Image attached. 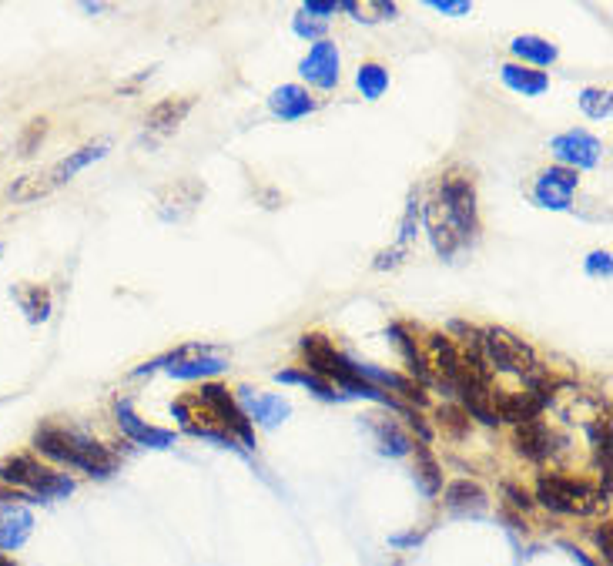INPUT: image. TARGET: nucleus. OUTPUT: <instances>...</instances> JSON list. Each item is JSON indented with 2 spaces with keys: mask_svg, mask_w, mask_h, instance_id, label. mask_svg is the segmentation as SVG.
I'll return each instance as SVG.
<instances>
[{
  "mask_svg": "<svg viewBox=\"0 0 613 566\" xmlns=\"http://www.w3.org/2000/svg\"><path fill=\"white\" fill-rule=\"evenodd\" d=\"M429 349H433V362H436V369H439L436 386H443L446 396H453L456 382H459V376H463V356L456 352V345H453V339H449L446 332H433V335H429Z\"/></svg>",
  "mask_w": 613,
  "mask_h": 566,
  "instance_id": "nucleus-13",
  "label": "nucleus"
},
{
  "mask_svg": "<svg viewBox=\"0 0 613 566\" xmlns=\"http://www.w3.org/2000/svg\"><path fill=\"white\" fill-rule=\"evenodd\" d=\"M0 486H11L31 500H64L74 493V479L67 473L37 463L34 456H11L0 463Z\"/></svg>",
  "mask_w": 613,
  "mask_h": 566,
  "instance_id": "nucleus-4",
  "label": "nucleus"
},
{
  "mask_svg": "<svg viewBox=\"0 0 613 566\" xmlns=\"http://www.w3.org/2000/svg\"><path fill=\"white\" fill-rule=\"evenodd\" d=\"M550 151H553V158L560 161V168L587 171V168H597L600 165L603 145H600L597 138H593L590 131L573 128V131L557 134V138L550 141Z\"/></svg>",
  "mask_w": 613,
  "mask_h": 566,
  "instance_id": "nucleus-9",
  "label": "nucleus"
},
{
  "mask_svg": "<svg viewBox=\"0 0 613 566\" xmlns=\"http://www.w3.org/2000/svg\"><path fill=\"white\" fill-rule=\"evenodd\" d=\"M500 78L510 91L523 94V98H536V94H547L550 91V78L547 71H533V67H523V64H503L500 67Z\"/></svg>",
  "mask_w": 613,
  "mask_h": 566,
  "instance_id": "nucleus-23",
  "label": "nucleus"
},
{
  "mask_svg": "<svg viewBox=\"0 0 613 566\" xmlns=\"http://www.w3.org/2000/svg\"><path fill=\"white\" fill-rule=\"evenodd\" d=\"M580 108L587 118L593 121H603V118H610V111H613V101H610V91H603V88H587L580 94Z\"/></svg>",
  "mask_w": 613,
  "mask_h": 566,
  "instance_id": "nucleus-32",
  "label": "nucleus"
},
{
  "mask_svg": "<svg viewBox=\"0 0 613 566\" xmlns=\"http://www.w3.org/2000/svg\"><path fill=\"white\" fill-rule=\"evenodd\" d=\"M104 155H108V145H104V141H98V145H84V148H78V151H71L67 158H61L57 165L47 168V178H51L54 188H61V185H67V181H71L74 175H81V171L88 168V165L101 161Z\"/></svg>",
  "mask_w": 613,
  "mask_h": 566,
  "instance_id": "nucleus-19",
  "label": "nucleus"
},
{
  "mask_svg": "<svg viewBox=\"0 0 613 566\" xmlns=\"http://www.w3.org/2000/svg\"><path fill=\"white\" fill-rule=\"evenodd\" d=\"M17 302H21V309L27 312V319L34 325H41L51 319V295L41 285H27V289L17 292Z\"/></svg>",
  "mask_w": 613,
  "mask_h": 566,
  "instance_id": "nucleus-30",
  "label": "nucleus"
},
{
  "mask_svg": "<svg viewBox=\"0 0 613 566\" xmlns=\"http://www.w3.org/2000/svg\"><path fill=\"white\" fill-rule=\"evenodd\" d=\"M24 503H34L31 496L17 493L11 486H0V553L21 550L34 530V516Z\"/></svg>",
  "mask_w": 613,
  "mask_h": 566,
  "instance_id": "nucleus-8",
  "label": "nucleus"
},
{
  "mask_svg": "<svg viewBox=\"0 0 613 566\" xmlns=\"http://www.w3.org/2000/svg\"><path fill=\"white\" fill-rule=\"evenodd\" d=\"M0 252H4V245H0Z\"/></svg>",
  "mask_w": 613,
  "mask_h": 566,
  "instance_id": "nucleus-45",
  "label": "nucleus"
},
{
  "mask_svg": "<svg viewBox=\"0 0 613 566\" xmlns=\"http://www.w3.org/2000/svg\"><path fill=\"white\" fill-rule=\"evenodd\" d=\"M597 543H600L603 556H607V560H610V526H603V530L597 533Z\"/></svg>",
  "mask_w": 613,
  "mask_h": 566,
  "instance_id": "nucleus-42",
  "label": "nucleus"
},
{
  "mask_svg": "<svg viewBox=\"0 0 613 566\" xmlns=\"http://www.w3.org/2000/svg\"><path fill=\"white\" fill-rule=\"evenodd\" d=\"M513 446H516V453H520L523 459H530V463H543V459L553 453V433L547 429V422L543 419L520 422V426H516V436H513Z\"/></svg>",
  "mask_w": 613,
  "mask_h": 566,
  "instance_id": "nucleus-16",
  "label": "nucleus"
},
{
  "mask_svg": "<svg viewBox=\"0 0 613 566\" xmlns=\"http://www.w3.org/2000/svg\"><path fill=\"white\" fill-rule=\"evenodd\" d=\"M339 11H349L356 21H366V24H376L382 17H396V4H386V0H376V4H339Z\"/></svg>",
  "mask_w": 613,
  "mask_h": 566,
  "instance_id": "nucleus-33",
  "label": "nucleus"
},
{
  "mask_svg": "<svg viewBox=\"0 0 613 566\" xmlns=\"http://www.w3.org/2000/svg\"><path fill=\"white\" fill-rule=\"evenodd\" d=\"M268 108H272L275 118H282V121H299L319 108V101L309 98V91H305L302 84H282V88L272 91Z\"/></svg>",
  "mask_w": 613,
  "mask_h": 566,
  "instance_id": "nucleus-17",
  "label": "nucleus"
},
{
  "mask_svg": "<svg viewBox=\"0 0 613 566\" xmlns=\"http://www.w3.org/2000/svg\"><path fill=\"white\" fill-rule=\"evenodd\" d=\"M389 339L399 345V352L406 356V366H409V376H413L419 386H433V369H429V359L423 356V349L416 345L413 332L406 329V325H389Z\"/></svg>",
  "mask_w": 613,
  "mask_h": 566,
  "instance_id": "nucleus-18",
  "label": "nucleus"
},
{
  "mask_svg": "<svg viewBox=\"0 0 613 566\" xmlns=\"http://www.w3.org/2000/svg\"><path fill=\"white\" fill-rule=\"evenodd\" d=\"M198 402L205 406L208 412L215 416L218 426L225 429L232 439H242V443L252 449L255 446V433H252V419L245 416V409L238 406V399L228 392L225 386H218V382H205L198 392Z\"/></svg>",
  "mask_w": 613,
  "mask_h": 566,
  "instance_id": "nucleus-7",
  "label": "nucleus"
},
{
  "mask_svg": "<svg viewBox=\"0 0 613 566\" xmlns=\"http://www.w3.org/2000/svg\"><path fill=\"white\" fill-rule=\"evenodd\" d=\"M439 198H443V215L449 228L456 232L459 245L473 242L476 232H480V215H476V188L473 181L459 171H449V175L439 181Z\"/></svg>",
  "mask_w": 613,
  "mask_h": 566,
  "instance_id": "nucleus-5",
  "label": "nucleus"
},
{
  "mask_svg": "<svg viewBox=\"0 0 613 566\" xmlns=\"http://www.w3.org/2000/svg\"><path fill=\"white\" fill-rule=\"evenodd\" d=\"M587 272H590V275L610 278V252H593L590 262H587Z\"/></svg>",
  "mask_w": 613,
  "mask_h": 566,
  "instance_id": "nucleus-40",
  "label": "nucleus"
},
{
  "mask_svg": "<svg viewBox=\"0 0 613 566\" xmlns=\"http://www.w3.org/2000/svg\"><path fill=\"white\" fill-rule=\"evenodd\" d=\"M195 108V98L191 94H185V98H165V101H158L155 108L148 111V131H155V134H171L178 128V124H185L188 118V111Z\"/></svg>",
  "mask_w": 613,
  "mask_h": 566,
  "instance_id": "nucleus-20",
  "label": "nucleus"
},
{
  "mask_svg": "<svg viewBox=\"0 0 613 566\" xmlns=\"http://www.w3.org/2000/svg\"><path fill=\"white\" fill-rule=\"evenodd\" d=\"M245 406H248L245 416L262 422L268 429H275L282 419H289V412H292L289 402L282 396H265V392H245Z\"/></svg>",
  "mask_w": 613,
  "mask_h": 566,
  "instance_id": "nucleus-24",
  "label": "nucleus"
},
{
  "mask_svg": "<svg viewBox=\"0 0 613 566\" xmlns=\"http://www.w3.org/2000/svg\"><path fill=\"white\" fill-rule=\"evenodd\" d=\"M114 416H118L121 433L128 436L131 443L151 446V449H168V446H175V433H171V429H158V426H151V422H145V419L138 416V412L131 409L128 399H118V402H114Z\"/></svg>",
  "mask_w": 613,
  "mask_h": 566,
  "instance_id": "nucleus-12",
  "label": "nucleus"
},
{
  "mask_svg": "<svg viewBox=\"0 0 613 566\" xmlns=\"http://www.w3.org/2000/svg\"><path fill=\"white\" fill-rule=\"evenodd\" d=\"M402 416H406V419H409V426H413L416 433H419V443H429V439H433V429L426 426V419L419 416L416 409H409V406H406V412H402Z\"/></svg>",
  "mask_w": 613,
  "mask_h": 566,
  "instance_id": "nucleus-39",
  "label": "nucleus"
},
{
  "mask_svg": "<svg viewBox=\"0 0 613 566\" xmlns=\"http://www.w3.org/2000/svg\"><path fill=\"white\" fill-rule=\"evenodd\" d=\"M577 185H580L577 171L553 165V168H547V171H540V178H536V185H533V198H536V205H540V208L567 211L570 201H573V191H577Z\"/></svg>",
  "mask_w": 613,
  "mask_h": 566,
  "instance_id": "nucleus-11",
  "label": "nucleus"
},
{
  "mask_svg": "<svg viewBox=\"0 0 613 566\" xmlns=\"http://www.w3.org/2000/svg\"><path fill=\"white\" fill-rule=\"evenodd\" d=\"M433 11L459 17V14H469V11H473V4H466V0H433Z\"/></svg>",
  "mask_w": 613,
  "mask_h": 566,
  "instance_id": "nucleus-38",
  "label": "nucleus"
},
{
  "mask_svg": "<svg viewBox=\"0 0 613 566\" xmlns=\"http://www.w3.org/2000/svg\"><path fill=\"white\" fill-rule=\"evenodd\" d=\"M443 503H446V510L456 516H480L486 510V493H483V486L469 483V479H456V483L446 486Z\"/></svg>",
  "mask_w": 613,
  "mask_h": 566,
  "instance_id": "nucleus-21",
  "label": "nucleus"
},
{
  "mask_svg": "<svg viewBox=\"0 0 613 566\" xmlns=\"http://www.w3.org/2000/svg\"><path fill=\"white\" fill-rule=\"evenodd\" d=\"M369 429H372V436H376V443H379V449H382L386 456L399 459V456H409V453H413V439L402 433L396 419H376V416H369Z\"/></svg>",
  "mask_w": 613,
  "mask_h": 566,
  "instance_id": "nucleus-25",
  "label": "nucleus"
},
{
  "mask_svg": "<svg viewBox=\"0 0 613 566\" xmlns=\"http://www.w3.org/2000/svg\"><path fill=\"white\" fill-rule=\"evenodd\" d=\"M547 402H550V389H530V392H520V396H500L496 399V416L520 426V422L540 419Z\"/></svg>",
  "mask_w": 613,
  "mask_h": 566,
  "instance_id": "nucleus-15",
  "label": "nucleus"
},
{
  "mask_svg": "<svg viewBox=\"0 0 613 566\" xmlns=\"http://www.w3.org/2000/svg\"><path fill=\"white\" fill-rule=\"evenodd\" d=\"M299 349H302L305 362H309V372L322 376L325 382H335V386H342L346 392H352V396H362V399L382 402V406H389V409L406 412V406L392 399L389 392H382V389H376V386H369V382H362L359 372H356V362L342 356V352L335 349V345L325 339V335H319V332L302 335Z\"/></svg>",
  "mask_w": 613,
  "mask_h": 566,
  "instance_id": "nucleus-2",
  "label": "nucleus"
},
{
  "mask_svg": "<svg viewBox=\"0 0 613 566\" xmlns=\"http://www.w3.org/2000/svg\"><path fill=\"white\" fill-rule=\"evenodd\" d=\"M480 352L483 362L493 366L496 372H510L520 376L530 389H550L547 372H543L540 359L533 356V349L523 339H516L506 329H486L480 332Z\"/></svg>",
  "mask_w": 613,
  "mask_h": 566,
  "instance_id": "nucleus-3",
  "label": "nucleus"
},
{
  "mask_svg": "<svg viewBox=\"0 0 613 566\" xmlns=\"http://www.w3.org/2000/svg\"><path fill=\"white\" fill-rule=\"evenodd\" d=\"M191 349H195V345H181V349H175V362H168V376L191 382V379L218 376V372H225V369H228V362H225V359L208 356V352H212V349L198 352L195 359H185V356H191Z\"/></svg>",
  "mask_w": 613,
  "mask_h": 566,
  "instance_id": "nucleus-14",
  "label": "nucleus"
},
{
  "mask_svg": "<svg viewBox=\"0 0 613 566\" xmlns=\"http://www.w3.org/2000/svg\"><path fill=\"white\" fill-rule=\"evenodd\" d=\"M34 449L37 453H44L47 459H54V463H64V466H74L81 469V473L88 476H111L114 466H118V459L108 446H101L98 439L78 433V429H64V426H41L34 433Z\"/></svg>",
  "mask_w": 613,
  "mask_h": 566,
  "instance_id": "nucleus-1",
  "label": "nucleus"
},
{
  "mask_svg": "<svg viewBox=\"0 0 613 566\" xmlns=\"http://www.w3.org/2000/svg\"><path fill=\"white\" fill-rule=\"evenodd\" d=\"M416 483L429 500L439 496V489H443V469H439L436 456L429 453L426 443H416Z\"/></svg>",
  "mask_w": 613,
  "mask_h": 566,
  "instance_id": "nucleus-27",
  "label": "nucleus"
},
{
  "mask_svg": "<svg viewBox=\"0 0 613 566\" xmlns=\"http://www.w3.org/2000/svg\"><path fill=\"white\" fill-rule=\"evenodd\" d=\"M356 84H359V91H362V98H369V101H379L382 94L389 91V71L382 64H362L359 67V74H356Z\"/></svg>",
  "mask_w": 613,
  "mask_h": 566,
  "instance_id": "nucleus-29",
  "label": "nucleus"
},
{
  "mask_svg": "<svg viewBox=\"0 0 613 566\" xmlns=\"http://www.w3.org/2000/svg\"><path fill=\"white\" fill-rule=\"evenodd\" d=\"M536 500L547 510L563 513V516H587L597 510L600 496L583 483V479H570L560 473H543L536 483Z\"/></svg>",
  "mask_w": 613,
  "mask_h": 566,
  "instance_id": "nucleus-6",
  "label": "nucleus"
},
{
  "mask_svg": "<svg viewBox=\"0 0 613 566\" xmlns=\"http://www.w3.org/2000/svg\"><path fill=\"white\" fill-rule=\"evenodd\" d=\"M506 496H510V500H513L516 506H520V510H530V506H533L530 496H526L523 489H516V486H506Z\"/></svg>",
  "mask_w": 613,
  "mask_h": 566,
  "instance_id": "nucleus-41",
  "label": "nucleus"
},
{
  "mask_svg": "<svg viewBox=\"0 0 613 566\" xmlns=\"http://www.w3.org/2000/svg\"><path fill=\"white\" fill-rule=\"evenodd\" d=\"M275 379H279V382H289V386H305V389H312L319 399H329V402L342 399V392H335V389H332V382H325L322 376H315V372L285 369V372H279V376H275Z\"/></svg>",
  "mask_w": 613,
  "mask_h": 566,
  "instance_id": "nucleus-31",
  "label": "nucleus"
},
{
  "mask_svg": "<svg viewBox=\"0 0 613 566\" xmlns=\"http://www.w3.org/2000/svg\"><path fill=\"white\" fill-rule=\"evenodd\" d=\"M436 419H439V426H443V433L449 439H463L469 433V416L459 406H443L436 412Z\"/></svg>",
  "mask_w": 613,
  "mask_h": 566,
  "instance_id": "nucleus-34",
  "label": "nucleus"
},
{
  "mask_svg": "<svg viewBox=\"0 0 613 566\" xmlns=\"http://www.w3.org/2000/svg\"><path fill=\"white\" fill-rule=\"evenodd\" d=\"M51 191H57V188L51 185L47 171H34V175L17 178L14 185L7 188V198H11V201H37V198L51 195Z\"/></svg>",
  "mask_w": 613,
  "mask_h": 566,
  "instance_id": "nucleus-28",
  "label": "nucleus"
},
{
  "mask_svg": "<svg viewBox=\"0 0 613 566\" xmlns=\"http://www.w3.org/2000/svg\"><path fill=\"white\" fill-rule=\"evenodd\" d=\"M339 67H342L339 47H335L332 41H315L309 47V54L302 57L299 74L312 84V88L332 91L335 84H339Z\"/></svg>",
  "mask_w": 613,
  "mask_h": 566,
  "instance_id": "nucleus-10",
  "label": "nucleus"
},
{
  "mask_svg": "<svg viewBox=\"0 0 613 566\" xmlns=\"http://www.w3.org/2000/svg\"><path fill=\"white\" fill-rule=\"evenodd\" d=\"M426 228H429V238H433L436 255L453 258L456 248H459V238H456L453 228H449L446 215L439 218V201H429V205H426Z\"/></svg>",
  "mask_w": 613,
  "mask_h": 566,
  "instance_id": "nucleus-26",
  "label": "nucleus"
},
{
  "mask_svg": "<svg viewBox=\"0 0 613 566\" xmlns=\"http://www.w3.org/2000/svg\"><path fill=\"white\" fill-rule=\"evenodd\" d=\"M570 553H573V560H577L580 566H597V563H593V560H587V556H583L580 550H570Z\"/></svg>",
  "mask_w": 613,
  "mask_h": 566,
  "instance_id": "nucleus-43",
  "label": "nucleus"
},
{
  "mask_svg": "<svg viewBox=\"0 0 613 566\" xmlns=\"http://www.w3.org/2000/svg\"><path fill=\"white\" fill-rule=\"evenodd\" d=\"M510 51H513V57H520L523 67H533V71H536V67H550L560 57L557 44H550L547 37H536V34L513 37Z\"/></svg>",
  "mask_w": 613,
  "mask_h": 566,
  "instance_id": "nucleus-22",
  "label": "nucleus"
},
{
  "mask_svg": "<svg viewBox=\"0 0 613 566\" xmlns=\"http://www.w3.org/2000/svg\"><path fill=\"white\" fill-rule=\"evenodd\" d=\"M335 11H339V4H332V0H309V4L302 7L305 17H319L322 24L329 21V14H335Z\"/></svg>",
  "mask_w": 613,
  "mask_h": 566,
  "instance_id": "nucleus-37",
  "label": "nucleus"
},
{
  "mask_svg": "<svg viewBox=\"0 0 613 566\" xmlns=\"http://www.w3.org/2000/svg\"><path fill=\"white\" fill-rule=\"evenodd\" d=\"M44 134H47V121H44V118L31 121V128H27V134H24V138H21V155H31V151H34V145H37V141L44 138Z\"/></svg>",
  "mask_w": 613,
  "mask_h": 566,
  "instance_id": "nucleus-36",
  "label": "nucleus"
},
{
  "mask_svg": "<svg viewBox=\"0 0 613 566\" xmlns=\"http://www.w3.org/2000/svg\"><path fill=\"white\" fill-rule=\"evenodd\" d=\"M0 566H17L14 560H11V556H7V553H0Z\"/></svg>",
  "mask_w": 613,
  "mask_h": 566,
  "instance_id": "nucleus-44",
  "label": "nucleus"
},
{
  "mask_svg": "<svg viewBox=\"0 0 613 566\" xmlns=\"http://www.w3.org/2000/svg\"><path fill=\"white\" fill-rule=\"evenodd\" d=\"M292 27H295V34H299V37H309V41H325V24L322 21H309L305 14H299Z\"/></svg>",
  "mask_w": 613,
  "mask_h": 566,
  "instance_id": "nucleus-35",
  "label": "nucleus"
}]
</instances>
